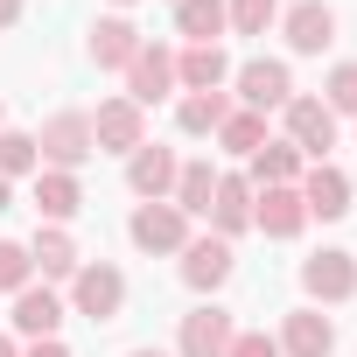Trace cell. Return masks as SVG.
<instances>
[{"label": "cell", "mask_w": 357, "mask_h": 357, "mask_svg": "<svg viewBox=\"0 0 357 357\" xmlns=\"http://www.w3.org/2000/svg\"><path fill=\"white\" fill-rule=\"evenodd\" d=\"M70 308H77L84 322H119V308H126V273H119L112 259L77 266V280H70Z\"/></svg>", "instance_id": "1"}, {"label": "cell", "mask_w": 357, "mask_h": 357, "mask_svg": "<svg viewBox=\"0 0 357 357\" xmlns=\"http://www.w3.org/2000/svg\"><path fill=\"white\" fill-rule=\"evenodd\" d=\"M36 154L50 161V168H63V175H77L98 147H91V112H56L43 133H36Z\"/></svg>", "instance_id": "2"}, {"label": "cell", "mask_w": 357, "mask_h": 357, "mask_svg": "<svg viewBox=\"0 0 357 357\" xmlns=\"http://www.w3.org/2000/svg\"><path fill=\"white\" fill-rule=\"evenodd\" d=\"M231 336H238L231 308L204 301V308H190V315H183V329H175V357H225V350H231Z\"/></svg>", "instance_id": "3"}, {"label": "cell", "mask_w": 357, "mask_h": 357, "mask_svg": "<svg viewBox=\"0 0 357 357\" xmlns=\"http://www.w3.org/2000/svg\"><path fill=\"white\" fill-rule=\"evenodd\" d=\"M280 119H287V140L301 147V161H329V147H336V112H329L322 98H287Z\"/></svg>", "instance_id": "4"}, {"label": "cell", "mask_w": 357, "mask_h": 357, "mask_svg": "<svg viewBox=\"0 0 357 357\" xmlns=\"http://www.w3.org/2000/svg\"><path fill=\"white\" fill-rule=\"evenodd\" d=\"M301 294L308 301H350L357 294V252L322 245L315 259H301Z\"/></svg>", "instance_id": "5"}, {"label": "cell", "mask_w": 357, "mask_h": 357, "mask_svg": "<svg viewBox=\"0 0 357 357\" xmlns=\"http://www.w3.org/2000/svg\"><path fill=\"white\" fill-rule=\"evenodd\" d=\"M175 147H154V140H140L133 154H126V190L140 197V204H168V190H175Z\"/></svg>", "instance_id": "6"}, {"label": "cell", "mask_w": 357, "mask_h": 357, "mask_svg": "<svg viewBox=\"0 0 357 357\" xmlns=\"http://www.w3.org/2000/svg\"><path fill=\"white\" fill-rule=\"evenodd\" d=\"M126 238H133L140 252H183V245H190V218L175 211V204H140V211L126 218Z\"/></svg>", "instance_id": "7"}, {"label": "cell", "mask_w": 357, "mask_h": 357, "mask_svg": "<svg viewBox=\"0 0 357 357\" xmlns=\"http://www.w3.org/2000/svg\"><path fill=\"white\" fill-rule=\"evenodd\" d=\"M280 36H287L294 56H322L336 43V8L329 0H294V8L280 15Z\"/></svg>", "instance_id": "8"}, {"label": "cell", "mask_w": 357, "mask_h": 357, "mask_svg": "<svg viewBox=\"0 0 357 357\" xmlns=\"http://www.w3.org/2000/svg\"><path fill=\"white\" fill-rule=\"evenodd\" d=\"M175 91V50H161V43H140V56L126 63V98L147 112V105H161Z\"/></svg>", "instance_id": "9"}, {"label": "cell", "mask_w": 357, "mask_h": 357, "mask_svg": "<svg viewBox=\"0 0 357 357\" xmlns=\"http://www.w3.org/2000/svg\"><path fill=\"white\" fill-rule=\"evenodd\" d=\"M140 140H147V119H140L133 98H105V105L91 112V147H98V154H133Z\"/></svg>", "instance_id": "10"}, {"label": "cell", "mask_w": 357, "mask_h": 357, "mask_svg": "<svg viewBox=\"0 0 357 357\" xmlns=\"http://www.w3.org/2000/svg\"><path fill=\"white\" fill-rule=\"evenodd\" d=\"M238 98H245V112H273V105L294 98V70H287L280 56H252V63L238 70Z\"/></svg>", "instance_id": "11"}, {"label": "cell", "mask_w": 357, "mask_h": 357, "mask_svg": "<svg viewBox=\"0 0 357 357\" xmlns=\"http://www.w3.org/2000/svg\"><path fill=\"white\" fill-rule=\"evenodd\" d=\"M231 266H238V259H231V245H225L218 231L183 245V287H197V294H218V287L231 280Z\"/></svg>", "instance_id": "12"}, {"label": "cell", "mask_w": 357, "mask_h": 357, "mask_svg": "<svg viewBox=\"0 0 357 357\" xmlns=\"http://www.w3.org/2000/svg\"><path fill=\"white\" fill-rule=\"evenodd\" d=\"M252 225H259L266 238H301V225H308L301 190H294V183H287V190H252Z\"/></svg>", "instance_id": "13"}, {"label": "cell", "mask_w": 357, "mask_h": 357, "mask_svg": "<svg viewBox=\"0 0 357 357\" xmlns=\"http://www.w3.org/2000/svg\"><path fill=\"white\" fill-rule=\"evenodd\" d=\"M273 343H280V357H329V350H336V322H329L322 308H294Z\"/></svg>", "instance_id": "14"}, {"label": "cell", "mask_w": 357, "mask_h": 357, "mask_svg": "<svg viewBox=\"0 0 357 357\" xmlns=\"http://www.w3.org/2000/svg\"><path fill=\"white\" fill-rule=\"evenodd\" d=\"M301 204H308V218H343L350 211V175L336 168V161H315V168H301Z\"/></svg>", "instance_id": "15"}, {"label": "cell", "mask_w": 357, "mask_h": 357, "mask_svg": "<svg viewBox=\"0 0 357 357\" xmlns=\"http://www.w3.org/2000/svg\"><path fill=\"white\" fill-rule=\"evenodd\" d=\"M140 43H147V36H140L126 15H105V22L91 29V63H98V70H126V63L140 56Z\"/></svg>", "instance_id": "16"}, {"label": "cell", "mask_w": 357, "mask_h": 357, "mask_svg": "<svg viewBox=\"0 0 357 357\" xmlns=\"http://www.w3.org/2000/svg\"><path fill=\"white\" fill-rule=\"evenodd\" d=\"M225 77H231V56L218 43H190L175 56V84H190V91H225Z\"/></svg>", "instance_id": "17"}, {"label": "cell", "mask_w": 357, "mask_h": 357, "mask_svg": "<svg viewBox=\"0 0 357 357\" xmlns=\"http://www.w3.org/2000/svg\"><path fill=\"white\" fill-rule=\"evenodd\" d=\"M211 225H218V238L231 245L245 225H252V183L245 175H218V197H211Z\"/></svg>", "instance_id": "18"}, {"label": "cell", "mask_w": 357, "mask_h": 357, "mask_svg": "<svg viewBox=\"0 0 357 357\" xmlns=\"http://www.w3.org/2000/svg\"><path fill=\"white\" fill-rule=\"evenodd\" d=\"M15 329H22L29 343H43V336H56V329H63V301H56L50 287H36V280H29V287L15 294Z\"/></svg>", "instance_id": "19"}, {"label": "cell", "mask_w": 357, "mask_h": 357, "mask_svg": "<svg viewBox=\"0 0 357 357\" xmlns=\"http://www.w3.org/2000/svg\"><path fill=\"white\" fill-rule=\"evenodd\" d=\"M301 168H308V161H301L294 140H266V147L252 154V175H245V183H252V190H287V183H301Z\"/></svg>", "instance_id": "20"}, {"label": "cell", "mask_w": 357, "mask_h": 357, "mask_svg": "<svg viewBox=\"0 0 357 357\" xmlns=\"http://www.w3.org/2000/svg\"><path fill=\"white\" fill-rule=\"evenodd\" d=\"M211 197H218V168L211 161H183V168H175L168 204L183 211V218H211Z\"/></svg>", "instance_id": "21"}, {"label": "cell", "mask_w": 357, "mask_h": 357, "mask_svg": "<svg viewBox=\"0 0 357 357\" xmlns=\"http://www.w3.org/2000/svg\"><path fill=\"white\" fill-rule=\"evenodd\" d=\"M36 211H43L50 225L77 218V211H84V190H77V175H63V168H36Z\"/></svg>", "instance_id": "22"}, {"label": "cell", "mask_w": 357, "mask_h": 357, "mask_svg": "<svg viewBox=\"0 0 357 357\" xmlns=\"http://www.w3.org/2000/svg\"><path fill=\"white\" fill-rule=\"evenodd\" d=\"M29 266H36L43 280H77V266H84V259H77L70 231H56V225H50V231H36V245H29Z\"/></svg>", "instance_id": "23"}, {"label": "cell", "mask_w": 357, "mask_h": 357, "mask_svg": "<svg viewBox=\"0 0 357 357\" xmlns=\"http://www.w3.org/2000/svg\"><path fill=\"white\" fill-rule=\"evenodd\" d=\"M225 119H231L225 91H183V105H175V126H183V133H218Z\"/></svg>", "instance_id": "24"}, {"label": "cell", "mask_w": 357, "mask_h": 357, "mask_svg": "<svg viewBox=\"0 0 357 357\" xmlns=\"http://www.w3.org/2000/svg\"><path fill=\"white\" fill-rule=\"evenodd\" d=\"M175 29L190 43H218L231 29V15H225V0H175Z\"/></svg>", "instance_id": "25"}, {"label": "cell", "mask_w": 357, "mask_h": 357, "mask_svg": "<svg viewBox=\"0 0 357 357\" xmlns=\"http://www.w3.org/2000/svg\"><path fill=\"white\" fill-rule=\"evenodd\" d=\"M218 147H225V154H259V147H266V112H231V119L218 126Z\"/></svg>", "instance_id": "26"}, {"label": "cell", "mask_w": 357, "mask_h": 357, "mask_svg": "<svg viewBox=\"0 0 357 357\" xmlns=\"http://www.w3.org/2000/svg\"><path fill=\"white\" fill-rule=\"evenodd\" d=\"M43 168V154H36V133H15V126H0V175H36Z\"/></svg>", "instance_id": "27"}, {"label": "cell", "mask_w": 357, "mask_h": 357, "mask_svg": "<svg viewBox=\"0 0 357 357\" xmlns=\"http://www.w3.org/2000/svg\"><path fill=\"white\" fill-rule=\"evenodd\" d=\"M225 15L238 36H266V22H280V0H225Z\"/></svg>", "instance_id": "28"}, {"label": "cell", "mask_w": 357, "mask_h": 357, "mask_svg": "<svg viewBox=\"0 0 357 357\" xmlns=\"http://www.w3.org/2000/svg\"><path fill=\"white\" fill-rule=\"evenodd\" d=\"M29 280H36V266H29V245L0 238V294H22Z\"/></svg>", "instance_id": "29"}, {"label": "cell", "mask_w": 357, "mask_h": 357, "mask_svg": "<svg viewBox=\"0 0 357 357\" xmlns=\"http://www.w3.org/2000/svg\"><path fill=\"white\" fill-rule=\"evenodd\" d=\"M322 105H329V112H357V63H336V70H329Z\"/></svg>", "instance_id": "30"}, {"label": "cell", "mask_w": 357, "mask_h": 357, "mask_svg": "<svg viewBox=\"0 0 357 357\" xmlns=\"http://www.w3.org/2000/svg\"><path fill=\"white\" fill-rule=\"evenodd\" d=\"M225 357H280V343H273V336H266V329H238V336H231V350H225Z\"/></svg>", "instance_id": "31"}, {"label": "cell", "mask_w": 357, "mask_h": 357, "mask_svg": "<svg viewBox=\"0 0 357 357\" xmlns=\"http://www.w3.org/2000/svg\"><path fill=\"white\" fill-rule=\"evenodd\" d=\"M22 357H70V350H63V343H56V336H43V343H29V350H22Z\"/></svg>", "instance_id": "32"}, {"label": "cell", "mask_w": 357, "mask_h": 357, "mask_svg": "<svg viewBox=\"0 0 357 357\" xmlns=\"http://www.w3.org/2000/svg\"><path fill=\"white\" fill-rule=\"evenodd\" d=\"M22 22V0H0V29H15Z\"/></svg>", "instance_id": "33"}, {"label": "cell", "mask_w": 357, "mask_h": 357, "mask_svg": "<svg viewBox=\"0 0 357 357\" xmlns=\"http://www.w3.org/2000/svg\"><path fill=\"white\" fill-rule=\"evenodd\" d=\"M15 204V183H8V175H0V211H8Z\"/></svg>", "instance_id": "34"}, {"label": "cell", "mask_w": 357, "mask_h": 357, "mask_svg": "<svg viewBox=\"0 0 357 357\" xmlns=\"http://www.w3.org/2000/svg\"><path fill=\"white\" fill-rule=\"evenodd\" d=\"M0 357H22V343H15V336H0Z\"/></svg>", "instance_id": "35"}, {"label": "cell", "mask_w": 357, "mask_h": 357, "mask_svg": "<svg viewBox=\"0 0 357 357\" xmlns=\"http://www.w3.org/2000/svg\"><path fill=\"white\" fill-rule=\"evenodd\" d=\"M126 357H168V350H126Z\"/></svg>", "instance_id": "36"}, {"label": "cell", "mask_w": 357, "mask_h": 357, "mask_svg": "<svg viewBox=\"0 0 357 357\" xmlns=\"http://www.w3.org/2000/svg\"><path fill=\"white\" fill-rule=\"evenodd\" d=\"M112 8H133V0H112Z\"/></svg>", "instance_id": "37"}, {"label": "cell", "mask_w": 357, "mask_h": 357, "mask_svg": "<svg viewBox=\"0 0 357 357\" xmlns=\"http://www.w3.org/2000/svg\"><path fill=\"white\" fill-rule=\"evenodd\" d=\"M0 126H8V112H0Z\"/></svg>", "instance_id": "38"}]
</instances>
